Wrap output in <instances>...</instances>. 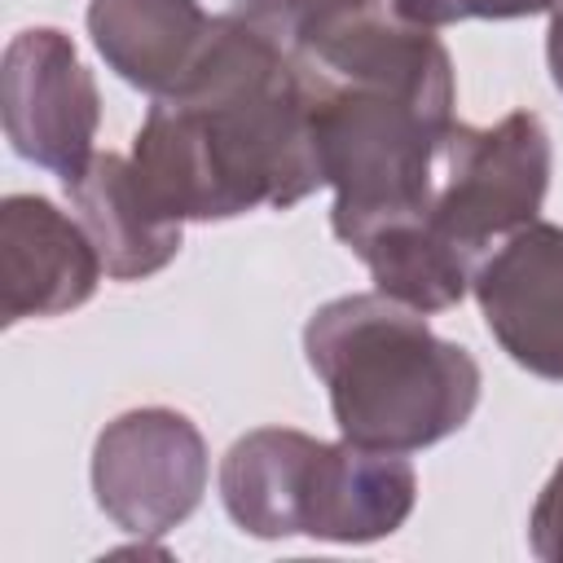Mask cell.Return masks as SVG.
Returning a JSON list of instances; mask_svg holds the SVG:
<instances>
[{
    "label": "cell",
    "mask_w": 563,
    "mask_h": 563,
    "mask_svg": "<svg viewBox=\"0 0 563 563\" xmlns=\"http://www.w3.org/2000/svg\"><path fill=\"white\" fill-rule=\"evenodd\" d=\"M559 0H391V13L413 22V26H453V22H471V18H488V22H510V18H537V13H554Z\"/></svg>",
    "instance_id": "13"
},
{
    "label": "cell",
    "mask_w": 563,
    "mask_h": 563,
    "mask_svg": "<svg viewBox=\"0 0 563 563\" xmlns=\"http://www.w3.org/2000/svg\"><path fill=\"white\" fill-rule=\"evenodd\" d=\"M79 224L88 229L114 282H141L167 268L180 251V220H172L123 154H92L84 172L62 180Z\"/></svg>",
    "instance_id": "11"
},
{
    "label": "cell",
    "mask_w": 563,
    "mask_h": 563,
    "mask_svg": "<svg viewBox=\"0 0 563 563\" xmlns=\"http://www.w3.org/2000/svg\"><path fill=\"white\" fill-rule=\"evenodd\" d=\"M383 0H238L233 9L242 18H251L255 26H264L268 35H277L286 48H303L317 35H325L330 26L374 9Z\"/></svg>",
    "instance_id": "12"
},
{
    "label": "cell",
    "mask_w": 563,
    "mask_h": 563,
    "mask_svg": "<svg viewBox=\"0 0 563 563\" xmlns=\"http://www.w3.org/2000/svg\"><path fill=\"white\" fill-rule=\"evenodd\" d=\"M471 295L519 369L563 383V224L532 220L515 229L479 260Z\"/></svg>",
    "instance_id": "8"
},
{
    "label": "cell",
    "mask_w": 563,
    "mask_h": 563,
    "mask_svg": "<svg viewBox=\"0 0 563 563\" xmlns=\"http://www.w3.org/2000/svg\"><path fill=\"white\" fill-rule=\"evenodd\" d=\"M528 545L545 563H563V462L537 493V506L528 515Z\"/></svg>",
    "instance_id": "14"
},
{
    "label": "cell",
    "mask_w": 563,
    "mask_h": 563,
    "mask_svg": "<svg viewBox=\"0 0 563 563\" xmlns=\"http://www.w3.org/2000/svg\"><path fill=\"white\" fill-rule=\"evenodd\" d=\"M207 440L167 405L110 418L92 444V497L128 537H163L185 523L207 493Z\"/></svg>",
    "instance_id": "6"
},
{
    "label": "cell",
    "mask_w": 563,
    "mask_h": 563,
    "mask_svg": "<svg viewBox=\"0 0 563 563\" xmlns=\"http://www.w3.org/2000/svg\"><path fill=\"white\" fill-rule=\"evenodd\" d=\"M545 62H550L554 88L563 92V0H559V9H554V18H550V31H545Z\"/></svg>",
    "instance_id": "15"
},
{
    "label": "cell",
    "mask_w": 563,
    "mask_h": 563,
    "mask_svg": "<svg viewBox=\"0 0 563 563\" xmlns=\"http://www.w3.org/2000/svg\"><path fill=\"white\" fill-rule=\"evenodd\" d=\"M101 268L79 216H66L44 194H9L0 202V325L88 303Z\"/></svg>",
    "instance_id": "9"
},
{
    "label": "cell",
    "mask_w": 563,
    "mask_h": 563,
    "mask_svg": "<svg viewBox=\"0 0 563 563\" xmlns=\"http://www.w3.org/2000/svg\"><path fill=\"white\" fill-rule=\"evenodd\" d=\"M84 18L101 62L150 97L176 92L220 26L198 0H88Z\"/></svg>",
    "instance_id": "10"
},
{
    "label": "cell",
    "mask_w": 563,
    "mask_h": 563,
    "mask_svg": "<svg viewBox=\"0 0 563 563\" xmlns=\"http://www.w3.org/2000/svg\"><path fill=\"white\" fill-rule=\"evenodd\" d=\"M303 356L343 440L418 453L462 431L479 405V361L383 290L339 295L303 325Z\"/></svg>",
    "instance_id": "3"
},
{
    "label": "cell",
    "mask_w": 563,
    "mask_h": 563,
    "mask_svg": "<svg viewBox=\"0 0 563 563\" xmlns=\"http://www.w3.org/2000/svg\"><path fill=\"white\" fill-rule=\"evenodd\" d=\"M308 88L321 176L334 189L330 229L356 251L418 220L435 194L453 119V57L431 35L374 4L295 48Z\"/></svg>",
    "instance_id": "2"
},
{
    "label": "cell",
    "mask_w": 563,
    "mask_h": 563,
    "mask_svg": "<svg viewBox=\"0 0 563 563\" xmlns=\"http://www.w3.org/2000/svg\"><path fill=\"white\" fill-rule=\"evenodd\" d=\"M220 501L229 519L260 541L312 537L369 545L405 528L418 501V475L405 453L352 440H317L295 427H255L220 462Z\"/></svg>",
    "instance_id": "4"
},
{
    "label": "cell",
    "mask_w": 563,
    "mask_h": 563,
    "mask_svg": "<svg viewBox=\"0 0 563 563\" xmlns=\"http://www.w3.org/2000/svg\"><path fill=\"white\" fill-rule=\"evenodd\" d=\"M0 114L18 158L53 172L57 180L88 167L101 92L66 31L26 26L9 40L0 66Z\"/></svg>",
    "instance_id": "7"
},
{
    "label": "cell",
    "mask_w": 563,
    "mask_h": 563,
    "mask_svg": "<svg viewBox=\"0 0 563 563\" xmlns=\"http://www.w3.org/2000/svg\"><path fill=\"white\" fill-rule=\"evenodd\" d=\"M550 132L532 110H510L493 128L453 123L440 150L435 194L418 224L475 277L497 238H510L537 220L550 189Z\"/></svg>",
    "instance_id": "5"
},
{
    "label": "cell",
    "mask_w": 563,
    "mask_h": 563,
    "mask_svg": "<svg viewBox=\"0 0 563 563\" xmlns=\"http://www.w3.org/2000/svg\"><path fill=\"white\" fill-rule=\"evenodd\" d=\"M128 158L180 224L303 202L325 176L295 48L238 9L220 13L211 48L176 92L154 97Z\"/></svg>",
    "instance_id": "1"
}]
</instances>
